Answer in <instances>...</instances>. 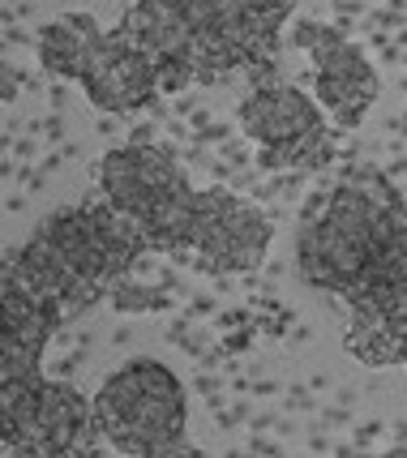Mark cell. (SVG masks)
Segmentation results:
<instances>
[{"label": "cell", "mask_w": 407, "mask_h": 458, "mask_svg": "<svg viewBox=\"0 0 407 458\" xmlns=\"http://www.w3.org/2000/svg\"><path fill=\"white\" fill-rule=\"evenodd\" d=\"M301 52L313 60V81H318V103L326 107V116L339 129H356L369 116V107L377 103V69L365 56L360 43H352L343 30L326 26V21H305L296 30Z\"/></svg>", "instance_id": "obj_9"}, {"label": "cell", "mask_w": 407, "mask_h": 458, "mask_svg": "<svg viewBox=\"0 0 407 458\" xmlns=\"http://www.w3.org/2000/svg\"><path fill=\"white\" fill-rule=\"evenodd\" d=\"M103 39V26L90 13H61L39 30V64L52 78L81 81L86 64Z\"/></svg>", "instance_id": "obj_12"}, {"label": "cell", "mask_w": 407, "mask_h": 458, "mask_svg": "<svg viewBox=\"0 0 407 458\" xmlns=\"http://www.w3.org/2000/svg\"><path fill=\"white\" fill-rule=\"evenodd\" d=\"M241 129L270 172H318L335 159L326 107L292 81H258L241 103Z\"/></svg>", "instance_id": "obj_6"}, {"label": "cell", "mask_w": 407, "mask_h": 458, "mask_svg": "<svg viewBox=\"0 0 407 458\" xmlns=\"http://www.w3.org/2000/svg\"><path fill=\"white\" fill-rule=\"evenodd\" d=\"M95 180H99L103 201H112L124 219L142 232L155 253L181 258L202 189H193L184 180L181 163L167 150H159V146L107 150L95 163Z\"/></svg>", "instance_id": "obj_4"}, {"label": "cell", "mask_w": 407, "mask_h": 458, "mask_svg": "<svg viewBox=\"0 0 407 458\" xmlns=\"http://www.w3.org/2000/svg\"><path fill=\"white\" fill-rule=\"evenodd\" d=\"M81 90L99 112L121 116V112L150 107L163 95V81L155 60L116 26V30H103L99 47H95V56H90L86 73H81Z\"/></svg>", "instance_id": "obj_11"}, {"label": "cell", "mask_w": 407, "mask_h": 458, "mask_svg": "<svg viewBox=\"0 0 407 458\" xmlns=\"http://www.w3.org/2000/svg\"><path fill=\"white\" fill-rule=\"evenodd\" d=\"M64 321L61 309L0 283V403L21 399L43 381V347Z\"/></svg>", "instance_id": "obj_10"}, {"label": "cell", "mask_w": 407, "mask_h": 458, "mask_svg": "<svg viewBox=\"0 0 407 458\" xmlns=\"http://www.w3.org/2000/svg\"><path fill=\"white\" fill-rule=\"evenodd\" d=\"M95 420L116 454L167 458L189 454L184 441V390L181 377L159 360H133L116 369L95 394Z\"/></svg>", "instance_id": "obj_5"}, {"label": "cell", "mask_w": 407, "mask_h": 458, "mask_svg": "<svg viewBox=\"0 0 407 458\" xmlns=\"http://www.w3.org/2000/svg\"><path fill=\"white\" fill-rule=\"evenodd\" d=\"M107 300L116 304V313H150V309H159V292H155V287H142L133 275H124V279L112 287Z\"/></svg>", "instance_id": "obj_13"}, {"label": "cell", "mask_w": 407, "mask_h": 458, "mask_svg": "<svg viewBox=\"0 0 407 458\" xmlns=\"http://www.w3.org/2000/svg\"><path fill=\"white\" fill-rule=\"evenodd\" d=\"M150 253L146 236L112 201H90L39 223L30 240L4 261V279L73 318L112 296V287Z\"/></svg>", "instance_id": "obj_3"}, {"label": "cell", "mask_w": 407, "mask_h": 458, "mask_svg": "<svg viewBox=\"0 0 407 458\" xmlns=\"http://www.w3.org/2000/svg\"><path fill=\"white\" fill-rule=\"evenodd\" d=\"M390 454H407V433H403V437H399V445H394Z\"/></svg>", "instance_id": "obj_14"}, {"label": "cell", "mask_w": 407, "mask_h": 458, "mask_svg": "<svg viewBox=\"0 0 407 458\" xmlns=\"http://www.w3.org/2000/svg\"><path fill=\"white\" fill-rule=\"evenodd\" d=\"M296 266L347 309L407 304V198L373 167L343 172L301 219Z\"/></svg>", "instance_id": "obj_1"}, {"label": "cell", "mask_w": 407, "mask_h": 458, "mask_svg": "<svg viewBox=\"0 0 407 458\" xmlns=\"http://www.w3.org/2000/svg\"><path fill=\"white\" fill-rule=\"evenodd\" d=\"M270 249V219L227 189H202L181 261L206 275H253Z\"/></svg>", "instance_id": "obj_8"}, {"label": "cell", "mask_w": 407, "mask_h": 458, "mask_svg": "<svg viewBox=\"0 0 407 458\" xmlns=\"http://www.w3.org/2000/svg\"><path fill=\"white\" fill-rule=\"evenodd\" d=\"M95 403H86L64 381L43 377L21 399L0 403V454L9 458H69L95 454L99 441Z\"/></svg>", "instance_id": "obj_7"}, {"label": "cell", "mask_w": 407, "mask_h": 458, "mask_svg": "<svg viewBox=\"0 0 407 458\" xmlns=\"http://www.w3.org/2000/svg\"><path fill=\"white\" fill-rule=\"evenodd\" d=\"M296 0H138L121 30L155 60L163 95L266 73Z\"/></svg>", "instance_id": "obj_2"}]
</instances>
